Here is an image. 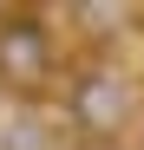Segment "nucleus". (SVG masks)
<instances>
[{
  "label": "nucleus",
  "mask_w": 144,
  "mask_h": 150,
  "mask_svg": "<svg viewBox=\"0 0 144 150\" xmlns=\"http://www.w3.org/2000/svg\"><path fill=\"white\" fill-rule=\"evenodd\" d=\"M131 111H138V91H131V79L111 59H92V65H79L66 79V117H72V131L92 137V144H111L131 124Z\"/></svg>",
  "instance_id": "obj_1"
},
{
  "label": "nucleus",
  "mask_w": 144,
  "mask_h": 150,
  "mask_svg": "<svg viewBox=\"0 0 144 150\" xmlns=\"http://www.w3.org/2000/svg\"><path fill=\"white\" fill-rule=\"evenodd\" d=\"M59 72V46L39 13H0V85L20 98H39Z\"/></svg>",
  "instance_id": "obj_2"
},
{
  "label": "nucleus",
  "mask_w": 144,
  "mask_h": 150,
  "mask_svg": "<svg viewBox=\"0 0 144 150\" xmlns=\"http://www.w3.org/2000/svg\"><path fill=\"white\" fill-rule=\"evenodd\" d=\"M0 150H53V131H46L39 117H13L7 137H0Z\"/></svg>",
  "instance_id": "obj_3"
}]
</instances>
